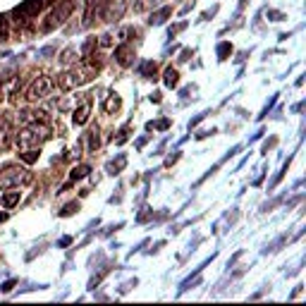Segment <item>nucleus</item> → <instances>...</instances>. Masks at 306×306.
Returning a JSON list of instances; mask_svg holds the SVG:
<instances>
[{
  "mask_svg": "<svg viewBox=\"0 0 306 306\" xmlns=\"http://www.w3.org/2000/svg\"><path fill=\"white\" fill-rule=\"evenodd\" d=\"M101 70V62H96V60H86V62H82V65H77L72 70H67V72H62L57 77V86L62 91H72V89H79V86H84V84H89L91 79L96 77V72Z\"/></svg>",
  "mask_w": 306,
  "mask_h": 306,
  "instance_id": "obj_1",
  "label": "nucleus"
},
{
  "mask_svg": "<svg viewBox=\"0 0 306 306\" xmlns=\"http://www.w3.org/2000/svg\"><path fill=\"white\" fill-rule=\"evenodd\" d=\"M51 139V129L46 127V122H29L19 129V134L15 137L17 146L24 151V148H41Z\"/></svg>",
  "mask_w": 306,
  "mask_h": 306,
  "instance_id": "obj_2",
  "label": "nucleus"
},
{
  "mask_svg": "<svg viewBox=\"0 0 306 306\" xmlns=\"http://www.w3.org/2000/svg\"><path fill=\"white\" fill-rule=\"evenodd\" d=\"M34 175L27 170V167H19V165H5L0 167V192L5 189H19L24 184H31Z\"/></svg>",
  "mask_w": 306,
  "mask_h": 306,
  "instance_id": "obj_3",
  "label": "nucleus"
},
{
  "mask_svg": "<svg viewBox=\"0 0 306 306\" xmlns=\"http://www.w3.org/2000/svg\"><path fill=\"white\" fill-rule=\"evenodd\" d=\"M70 12H72V2H70V0H65L62 5L53 7V10L48 12V17L41 22V31H43V34H48V31L57 29V27H60L65 19L70 17Z\"/></svg>",
  "mask_w": 306,
  "mask_h": 306,
  "instance_id": "obj_4",
  "label": "nucleus"
},
{
  "mask_svg": "<svg viewBox=\"0 0 306 306\" xmlns=\"http://www.w3.org/2000/svg\"><path fill=\"white\" fill-rule=\"evenodd\" d=\"M51 89H53V82H51L46 74H38L36 79L29 84V89H27V93H24V98H27L29 103H36V101H41V98H46V96L51 93Z\"/></svg>",
  "mask_w": 306,
  "mask_h": 306,
  "instance_id": "obj_5",
  "label": "nucleus"
},
{
  "mask_svg": "<svg viewBox=\"0 0 306 306\" xmlns=\"http://www.w3.org/2000/svg\"><path fill=\"white\" fill-rule=\"evenodd\" d=\"M46 2L48 0H27V2H22V5H17L15 10H12V17H17V24L22 22H29V19H34L46 7Z\"/></svg>",
  "mask_w": 306,
  "mask_h": 306,
  "instance_id": "obj_6",
  "label": "nucleus"
},
{
  "mask_svg": "<svg viewBox=\"0 0 306 306\" xmlns=\"http://www.w3.org/2000/svg\"><path fill=\"white\" fill-rule=\"evenodd\" d=\"M101 7H103V19L106 22H117L125 15L127 0H101Z\"/></svg>",
  "mask_w": 306,
  "mask_h": 306,
  "instance_id": "obj_7",
  "label": "nucleus"
},
{
  "mask_svg": "<svg viewBox=\"0 0 306 306\" xmlns=\"http://www.w3.org/2000/svg\"><path fill=\"white\" fill-rule=\"evenodd\" d=\"M134 57H137V51H134V46L127 43V41H122V43L115 48V62H117L120 67H129V65H134Z\"/></svg>",
  "mask_w": 306,
  "mask_h": 306,
  "instance_id": "obj_8",
  "label": "nucleus"
},
{
  "mask_svg": "<svg viewBox=\"0 0 306 306\" xmlns=\"http://www.w3.org/2000/svg\"><path fill=\"white\" fill-rule=\"evenodd\" d=\"M89 115H91V101H84L79 108H74L72 112V122L74 127H84L89 122Z\"/></svg>",
  "mask_w": 306,
  "mask_h": 306,
  "instance_id": "obj_9",
  "label": "nucleus"
},
{
  "mask_svg": "<svg viewBox=\"0 0 306 306\" xmlns=\"http://www.w3.org/2000/svg\"><path fill=\"white\" fill-rule=\"evenodd\" d=\"M12 144V129H10V120L0 115V151H5Z\"/></svg>",
  "mask_w": 306,
  "mask_h": 306,
  "instance_id": "obj_10",
  "label": "nucleus"
},
{
  "mask_svg": "<svg viewBox=\"0 0 306 306\" xmlns=\"http://www.w3.org/2000/svg\"><path fill=\"white\" fill-rule=\"evenodd\" d=\"M19 198H22V192H19V189H5V194L0 196V206L10 211V208H15L19 203Z\"/></svg>",
  "mask_w": 306,
  "mask_h": 306,
  "instance_id": "obj_11",
  "label": "nucleus"
},
{
  "mask_svg": "<svg viewBox=\"0 0 306 306\" xmlns=\"http://www.w3.org/2000/svg\"><path fill=\"white\" fill-rule=\"evenodd\" d=\"M172 15V7L170 5H163L161 10H156V12H151V17H148V24L151 27H161V24H165V19Z\"/></svg>",
  "mask_w": 306,
  "mask_h": 306,
  "instance_id": "obj_12",
  "label": "nucleus"
},
{
  "mask_svg": "<svg viewBox=\"0 0 306 306\" xmlns=\"http://www.w3.org/2000/svg\"><path fill=\"white\" fill-rule=\"evenodd\" d=\"M120 106H122V101H120V96L112 91V93H108L106 96V101H103V110L108 112V115H112V112H117L120 110Z\"/></svg>",
  "mask_w": 306,
  "mask_h": 306,
  "instance_id": "obj_13",
  "label": "nucleus"
},
{
  "mask_svg": "<svg viewBox=\"0 0 306 306\" xmlns=\"http://www.w3.org/2000/svg\"><path fill=\"white\" fill-rule=\"evenodd\" d=\"M156 74H158V65L153 62V60H146L139 65V77H144V79H156Z\"/></svg>",
  "mask_w": 306,
  "mask_h": 306,
  "instance_id": "obj_14",
  "label": "nucleus"
},
{
  "mask_svg": "<svg viewBox=\"0 0 306 306\" xmlns=\"http://www.w3.org/2000/svg\"><path fill=\"white\" fill-rule=\"evenodd\" d=\"M163 84L167 86V89H175L177 84H180V74L175 67H167L165 72H163Z\"/></svg>",
  "mask_w": 306,
  "mask_h": 306,
  "instance_id": "obj_15",
  "label": "nucleus"
},
{
  "mask_svg": "<svg viewBox=\"0 0 306 306\" xmlns=\"http://www.w3.org/2000/svg\"><path fill=\"white\" fill-rule=\"evenodd\" d=\"M89 172H91V165H86V163H82V165H74L72 172H70V184H72V182L84 180Z\"/></svg>",
  "mask_w": 306,
  "mask_h": 306,
  "instance_id": "obj_16",
  "label": "nucleus"
},
{
  "mask_svg": "<svg viewBox=\"0 0 306 306\" xmlns=\"http://www.w3.org/2000/svg\"><path fill=\"white\" fill-rule=\"evenodd\" d=\"M77 57H79V51L70 46V48H65V51L60 53V65H74Z\"/></svg>",
  "mask_w": 306,
  "mask_h": 306,
  "instance_id": "obj_17",
  "label": "nucleus"
},
{
  "mask_svg": "<svg viewBox=\"0 0 306 306\" xmlns=\"http://www.w3.org/2000/svg\"><path fill=\"white\" fill-rule=\"evenodd\" d=\"M38 156H41L38 148H24V151L19 153V161H24L27 165H34V163L38 161Z\"/></svg>",
  "mask_w": 306,
  "mask_h": 306,
  "instance_id": "obj_18",
  "label": "nucleus"
},
{
  "mask_svg": "<svg viewBox=\"0 0 306 306\" xmlns=\"http://www.w3.org/2000/svg\"><path fill=\"white\" fill-rule=\"evenodd\" d=\"M163 2H165V0H139L134 10H137V12H146V10H156V7H158V5H163Z\"/></svg>",
  "mask_w": 306,
  "mask_h": 306,
  "instance_id": "obj_19",
  "label": "nucleus"
},
{
  "mask_svg": "<svg viewBox=\"0 0 306 306\" xmlns=\"http://www.w3.org/2000/svg\"><path fill=\"white\" fill-rule=\"evenodd\" d=\"M125 165H127V156H117V163H115V161L108 163V172H110V175H117Z\"/></svg>",
  "mask_w": 306,
  "mask_h": 306,
  "instance_id": "obj_20",
  "label": "nucleus"
},
{
  "mask_svg": "<svg viewBox=\"0 0 306 306\" xmlns=\"http://www.w3.org/2000/svg\"><path fill=\"white\" fill-rule=\"evenodd\" d=\"M167 127H170V120H167V117H163V120H158V122H148L146 129H148V132H156V129L163 132V129H167Z\"/></svg>",
  "mask_w": 306,
  "mask_h": 306,
  "instance_id": "obj_21",
  "label": "nucleus"
},
{
  "mask_svg": "<svg viewBox=\"0 0 306 306\" xmlns=\"http://www.w3.org/2000/svg\"><path fill=\"white\" fill-rule=\"evenodd\" d=\"M227 55H232V46L225 41V43L218 46V60H227Z\"/></svg>",
  "mask_w": 306,
  "mask_h": 306,
  "instance_id": "obj_22",
  "label": "nucleus"
},
{
  "mask_svg": "<svg viewBox=\"0 0 306 306\" xmlns=\"http://www.w3.org/2000/svg\"><path fill=\"white\" fill-rule=\"evenodd\" d=\"M77 211H79V203H77V201H72V203H67V206L60 211V218H70V216H74Z\"/></svg>",
  "mask_w": 306,
  "mask_h": 306,
  "instance_id": "obj_23",
  "label": "nucleus"
},
{
  "mask_svg": "<svg viewBox=\"0 0 306 306\" xmlns=\"http://www.w3.org/2000/svg\"><path fill=\"white\" fill-rule=\"evenodd\" d=\"M101 146V137H98V129L89 132V151H96Z\"/></svg>",
  "mask_w": 306,
  "mask_h": 306,
  "instance_id": "obj_24",
  "label": "nucleus"
},
{
  "mask_svg": "<svg viewBox=\"0 0 306 306\" xmlns=\"http://www.w3.org/2000/svg\"><path fill=\"white\" fill-rule=\"evenodd\" d=\"M10 34V24H7V17L5 15H0V41H5Z\"/></svg>",
  "mask_w": 306,
  "mask_h": 306,
  "instance_id": "obj_25",
  "label": "nucleus"
},
{
  "mask_svg": "<svg viewBox=\"0 0 306 306\" xmlns=\"http://www.w3.org/2000/svg\"><path fill=\"white\" fill-rule=\"evenodd\" d=\"M184 29H187V22H180V24H175V27H170V29H167V38L177 36L180 31H184Z\"/></svg>",
  "mask_w": 306,
  "mask_h": 306,
  "instance_id": "obj_26",
  "label": "nucleus"
},
{
  "mask_svg": "<svg viewBox=\"0 0 306 306\" xmlns=\"http://www.w3.org/2000/svg\"><path fill=\"white\" fill-rule=\"evenodd\" d=\"M93 46H98V43H96V38H89V41L84 43V48H82V55H84V57H91V51H93Z\"/></svg>",
  "mask_w": 306,
  "mask_h": 306,
  "instance_id": "obj_27",
  "label": "nucleus"
},
{
  "mask_svg": "<svg viewBox=\"0 0 306 306\" xmlns=\"http://www.w3.org/2000/svg\"><path fill=\"white\" fill-rule=\"evenodd\" d=\"M112 41H115L112 34H103V36L98 38V46H101V48H108V46H112Z\"/></svg>",
  "mask_w": 306,
  "mask_h": 306,
  "instance_id": "obj_28",
  "label": "nucleus"
},
{
  "mask_svg": "<svg viewBox=\"0 0 306 306\" xmlns=\"http://www.w3.org/2000/svg\"><path fill=\"white\" fill-rule=\"evenodd\" d=\"M127 137H129V125L120 129V137L115 139V144H117V146H120V144H125V141H127Z\"/></svg>",
  "mask_w": 306,
  "mask_h": 306,
  "instance_id": "obj_29",
  "label": "nucleus"
},
{
  "mask_svg": "<svg viewBox=\"0 0 306 306\" xmlns=\"http://www.w3.org/2000/svg\"><path fill=\"white\" fill-rule=\"evenodd\" d=\"M15 285H17V280H7V282H2V285H0V289H2V292H12Z\"/></svg>",
  "mask_w": 306,
  "mask_h": 306,
  "instance_id": "obj_30",
  "label": "nucleus"
},
{
  "mask_svg": "<svg viewBox=\"0 0 306 306\" xmlns=\"http://www.w3.org/2000/svg\"><path fill=\"white\" fill-rule=\"evenodd\" d=\"M268 17L273 19V22H280V19L285 17V15H282V12H275V10H268Z\"/></svg>",
  "mask_w": 306,
  "mask_h": 306,
  "instance_id": "obj_31",
  "label": "nucleus"
},
{
  "mask_svg": "<svg viewBox=\"0 0 306 306\" xmlns=\"http://www.w3.org/2000/svg\"><path fill=\"white\" fill-rule=\"evenodd\" d=\"M72 244V237H62L60 242H57V247H70Z\"/></svg>",
  "mask_w": 306,
  "mask_h": 306,
  "instance_id": "obj_32",
  "label": "nucleus"
},
{
  "mask_svg": "<svg viewBox=\"0 0 306 306\" xmlns=\"http://www.w3.org/2000/svg\"><path fill=\"white\" fill-rule=\"evenodd\" d=\"M151 101H153V103H161V93H158V91H156V93H151Z\"/></svg>",
  "mask_w": 306,
  "mask_h": 306,
  "instance_id": "obj_33",
  "label": "nucleus"
}]
</instances>
